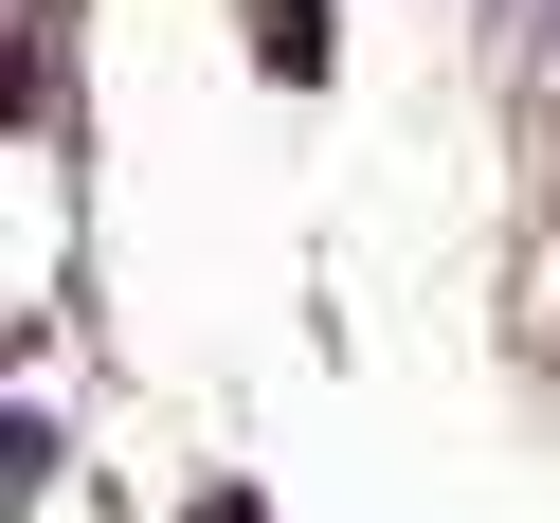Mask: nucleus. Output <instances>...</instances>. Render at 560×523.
I'll return each instance as SVG.
<instances>
[{"mask_svg": "<svg viewBox=\"0 0 560 523\" xmlns=\"http://www.w3.org/2000/svg\"><path fill=\"white\" fill-rule=\"evenodd\" d=\"M254 55L307 91V73H326V0H254Z\"/></svg>", "mask_w": 560, "mask_h": 523, "instance_id": "nucleus-1", "label": "nucleus"}]
</instances>
